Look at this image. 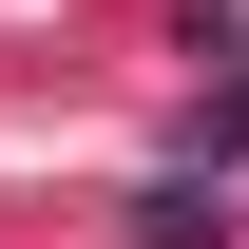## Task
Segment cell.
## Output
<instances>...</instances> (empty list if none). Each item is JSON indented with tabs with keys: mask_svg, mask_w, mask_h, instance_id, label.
I'll use <instances>...</instances> for the list:
<instances>
[{
	"mask_svg": "<svg viewBox=\"0 0 249 249\" xmlns=\"http://www.w3.org/2000/svg\"><path fill=\"white\" fill-rule=\"evenodd\" d=\"M134 249H230V211H211V192H192V173H173V192H154V211H134Z\"/></svg>",
	"mask_w": 249,
	"mask_h": 249,
	"instance_id": "6da1fadb",
	"label": "cell"
}]
</instances>
